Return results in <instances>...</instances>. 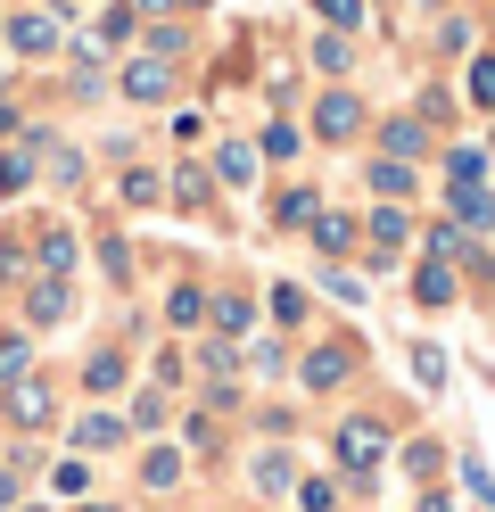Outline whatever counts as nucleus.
Masks as SVG:
<instances>
[{"mask_svg": "<svg viewBox=\"0 0 495 512\" xmlns=\"http://www.w3.org/2000/svg\"><path fill=\"white\" fill-rule=\"evenodd\" d=\"M380 446H388L380 422H347V430H339V463H347V471H372V463H380Z\"/></svg>", "mask_w": 495, "mask_h": 512, "instance_id": "obj_1", "label": "nucleus"}, {"mask_svg": "<svg viewBox=\"0 0 495 512\" xmlns=\"http://www.w3.org/2000/svg\"><path fill=\"white\" fill-rule=\"evenodd\" d=\"M165 91H174V67H165V58H132L124 67V100H165Z\"/></svg>", "mask_w": 495, "mask_h": 512, "instance_id": "obj_2", "label": "nucleus"}, {"mask_svg": "<svg viewBox=\"0 0 495 512\" xmlns=\"http://www.w3.org/2000/svg\"><path fill=\"white\" fill-rule=\"evenodd\" d=\"M9 42H17L25 58H50V50H58V17H17V25H9Z\"/></svg>", "mask_w": 495, "mask_h": 512, "instance_id": "obj_3", "label": "nucleus"}, {"mask_svg": "<svg viewBox=\"0 0 495 512\" xmlns=\"http://www.w3.org/2000/svg\"><path fill=\"white\" fill-rule=\"evenodd\" d=\"M314 124H322V133H330V141H339V133H355V124H363V108L347 100V91H330V100L314 108Z\"/></svg>", "mask_w": 495, "mask_h": 512, "instance_id": "obj_4", "label": "nucleus"}, {"mask_svg": "<svg viewBox=\"0 0 495 512\" xmlns=\"http://www.w3.org/2000/svg\"><path fill=\"white\" fill-rule=\"evenodd\" d=\"M9 413H17V422L33 430V422L50 413V389H42V380H9Z\"/></svg>", "mask_w": 495, "mask_h": 512, "instance_id": "obj_5", "label": "nucleus"}, {"mask_svg": "<svg viewBox=\"0 0 495 512\" xmlns=\"http://www.w3.org/2000/svg\"><path fill=\"white\" fill-rule=\"evenodd\" d=\"M306 232H314V248H322V256H347V248H355V223H347V215H314Z\"/></svg>", "mask_w": 495, "mask_h": 512, "instance_id": "obj_6", "label": "nucleus"}, {"mask_svg": "<svg viewBox=\"0 0 495 512\" xmlns=\"http://www.w3.org/2000/svg\"><path fill=\"white\" fill-rule=\"evenodd\" d=\"M306 380H314V389L347 380V347H314V356H306Z\"/></svg>", "mask_w": 495, "mask_h": 512, "instance_id": "obj_7", "label": "nucleus"}, {"mask_svg": "<svg viewBox=\"0 0 495 512\" xmlns=\"http://www.w3.org/2000/svg\"><path fill=\"white\" fill-rule=\"evenodd\" d=\"M454 223H471V232H487V223H495V199H487V190H454Z\"/></svg>", "mask_w": 495, "mask_h": 512, "instance_id": "obj_8", "label": "nucleus"}, {"mask_svg": "<svg viewBox=\"0 0 495 512\" xmlns=\"http://www.w3.org/2000/svg\"><path fill=\"white\" fill-rule=\"evenodd\" d=\"M479 174H487L479 149H454V157H446V182H454V190H479Z\"/></svg>", "mask_w": 495, "mask_h": 512, "instance_id": "obj_9", "label": "nucleus"}, {"mask_svg": "<svg viewBox=\"0 0 495 512\" xmlns=\"http://www.w3.org/2000/svg\"><path fill=\"white\" fill-rule=\"evenodd\" d=\"M380 141H388V157H421V149H429V133H421V124H413V116H405V124H388V133H380Z\"/></svg>", "mask_w": 495, "mask_h": 512, "instance_id": "obj_10", "label": "nucleus"}, {"mask_svg": "<svg viewBox=\"0 0 495 512\" xmlns=\"http://www.w3.org/2000/svg\"><path fill=\"white\" fill-rule=\"evenodd\" d=\"M405 232H413V223L396 215V207H380V215H372V240H380V248H405Z\"/></svg>", "mask_w": 495, "mask_h": 512, "instance_id": "obj_11", "label": "nucleus"}, {"mask_svg": "<svg viewBox=\"0 0 495 512\" xmlns=\"http://www.w3.org/2000/svg\"><path fill=\"white\" fill-rule=\"evenodd\" d=\"M421 306H454V273H446V265L421 273Z\"/></svg>", "mask_w": 495, "mask_h": 512, "instance_id": "obj_12", "label": "nucleus"}, {"mask_svg": "<svg viewBox=\"0 0 495 512\" xmlns=\"http://www.w3.org/2000/svg\"><path fill=\"white\" fill-rule=\"evenodd\" d=\"M25 364H33V347L9 331V339H0V380H25Z\"/></svg>", "mask_w": 495, "mask_h": 512, "instance_id": "obj_13", "label": "nucleus"}, {"mask_svg": "<svg viewBox=\"0 0 495 512\" xmlns=\"http://www.w3.org/2000/svg\"><path fill=\"white\" fill-rule=\"evenodd\" d=\"M42 265H50V273H75V240H66V232H42Z\"/></svg>", "mask_w": 495, "mask_h": 512, "instance_id": "obj_14", "label": "nucleus"}, {"mask_svg": "<svg viewBox=\"0 0 495 512\" xmlns=\"http://www.w3.org/2000/svg\"><path fill=\"white\" fill-rule=\"evenodd\" d=\"M75 438H83V446H116V438H124V422H116V413H91Z\"/></svg>", "mask_w": 495, "mask_h": 512, "instance_id": "obj_15", "label": "nucleus"}, {"mask_svg": "<svg viewBox=\"0 0 495 512\" xmlns=\"http://www.w3.org/2000/svg\"><path fill=\"white\" fill-rule=\"evenodd\" d=\"M58 314H66V290H58V281H42V290H33V323H58Z\"/></svg>", "mask_w": 495, "mask_h": 512, "instance_id": "obj_16", "label": "nucleus"}, {"mask_svg": "<svg viewBox=\"0 0 495 512\" xmlns=\"http://www.w3.org/2000/svg\"><path fill=\"white\" fill-rule=\"evenodd\" d=\"M174 199H182V207H207V174L182 166V174H174Z\"/></svg>", "mask_w": 495, "mask_h": 512, "instance_id": "obj_17", "label": "nucleus"}, {"mask_svg": "<svg viewBox=\"0 0 495 512\" xmlns=\"http://www.w3.org/2000/svg\"><path fill=\"white\" fill-rule=\"evenodd\" d=\"M248 174H256V149L231 141V149H223V182H248Z\"/></svg>", "mask_w": 495, "mask_h": 512, "instance_id": "obj_18", "label": "nucleus"}, {"mask_svg": "<svg viewBox=\"0 0 495 512\" xmlns=\"http://www.w3.org/2000/svg\"><path fill=\"white\" fill-rule=\"evenodd\" d=\"M50 488H58V496H83V488H91V471H83V463H58V471H50Z\"/></svg>", "mask_w": 495, "mask_h": 512, "instance_id": "obj_19", "label": "nucleus"}, {"mask_svg": "<svg viewBox=\"0 0 495 512\" xmlns=\"http://www.w3.org/2000/svg\"><path fill=\"white\" fill-rule=\"evenodd\" d=\"M256 488H289V455H256Z\"/></svg>", "mask_w": 495, "mask_h": 512, "instance_id": "obj_20", "label": "nucleus"}, {"mask_svg": "<svg viewBox=\"0 0 495 512\" xmlns=\"http://www.w3.org/2000/svg\"><path fill=\"white\" fill-rule=\"evenodd\" d=\"M83 380H91V389H116V380H124V356H91Z\"/></svg>", "mask_w": 495, "mask_h": 512, "instance_id": "obj_21", "label": "nucleus"}, {"mask_svg": "<svg viewBox=\"0 0 495 512\" xmlns=\"http://www.w3.org/2000/svg\"><path fill=\"white\" fill-rule=\"evenodd\" d=\"M141 479H149V488H174L182 463H174V455H149V463H141Z\"/></svg>", "mask_w": 495, "mask_h": 512, "instance_id": "obj_22", "label": "nucleus"}, {"mask_svg": "<svg viewBox=\"0 0 495 512\" xmlns=\"http://www.w3.org/2000/svg\"><path fill=\"white\" fill-rule=\"evenodd\" d=\"M372 190H388V199H405V190H413V174H405V166H372Z\"/></svg>", "mask_w": 495, "mask_h": 512, "instance_id": "obj_23", "label": "nucleus"}, {"mask_svg": "<svg viewBox=\"0 0 495 512\" xmlns=\"http://www.w3.org/2000/svg\"><path fill=\"white\" fill-rule=\"evenodd\" d=\"M471 100L495 108V58H479V67H471Z\"/></svg>", "mask_w": 495, "mask_h": 512, "instance_id": "obj_24", "label": "nucleus"}, {"mask_svg": "<svg viewBox=\"0 0 495 512\" xmlns=\"http://www.w3.org/2000/svg\"><path fill=\"white\" fill-rule=\"evenodd\" d=\"M25 174H33L25 157H0V199H17V190H25Z\"/></svg>", "mask_w": 495, "mask_h": 512, "instance_id": "obj_25", "label": "nucleus"}, {"mask_svg": "<svg viewBox=\"0 0 495 512\" xmlns=\"http://www.w3.org/2000/svg\"><path fill=\"white\" fill-rule=\"evenodd\" d=\"M157 199V174H124V207H149Z\"/></svg>", "mask_w": 495, "mask_h": 512, "instance_id": "obj_26", "label": "nucleus"}, {"mask_svg": "<svg viewBox=\"0 0 495 512\" xmlns=\"http://www.w3.org/2000/svg\"><path fill=\"white\" fill-rule=\"evenodd\" d=\"M281 223H314V190H289V199H281Z\"/></svg>", "mask_w": 495, "mask_h": 512, "instance_id": "obj_27", "label": "nucleus"}, {"mask_svg": "<svg viewBox=\"0 0 495 512\" xmlns=\"http://www.w3.org/2000/svg\"><path fill=\"white\" fill-rule=\"evenodd\" d=\"M165 314H174V323H198V314H207V298H198V290H174V306H165Z\"/></svg>", "mask_w": 495, "mask_h": 512, "instance_id": "obj_28", "label": "nucleus"}, {"mask_svg": "<svg viewBox=\"0 0 495 512\" xmlns=\"http://www.w3.org/2000/svg\"><path fill=\"white\" fill-rule=\"evenodd\" d=\"M314 9H322L330 25H355V17H363V0H314Z\"/></svg>", "mask_w": 495, "mask_h": 512, "instance_id": "obj_29", "label": "nucleus"}, {"mask_svg": "<svg viewBox=\"0 0 495 512\" xmlns=\"http://www.w3.org/2000/svg\"><path fill=\"white\" fill-rule=\"evenodd\" d=\"M9 496H17V479H9V471H0V504H9Z\"/></svg>", "mask_w": 495, "mask_h": 512, "instance_id": "obj_30", "label": "nucleus"}, {"mask_svg": "<svg viewBox=\"0 0 495 512\" xmlns=\"http://www.w3.org/2000/svg\"><path fill=\"white\" fill-rule=\"evenodd\" d=\"M83 512H108V504H83Z\"/></svg>", "mask_w": 495, "mask_h": 512, "instance_id": "obj_31", "label": "nucleus"}]
</instances>
